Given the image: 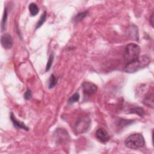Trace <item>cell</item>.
Segmentation results:
<instances>
[{"label": "cell", "mask_w": 154, "mask_h": 154, "mask_svg": "<svg viewBox=\"0 0 154 154\" xmlns=\"http://www.w3.org/2000/svg\"><path fill=\"white\" fill-rule=\"evenodd\" d=\"M46 12H45L42 15V16H40V19L39 20V21L37 23L36 27V29L40 28L42 25L44 24V23L46 21Z\"/></svg>", "instance_id": "12"}, {"label": "cell", "mask_w": 154, "mask_h": 154, "mask_svg": "<svg viewBox=\"0 0 154 154\" xmlns=\"http://www.w3.org/2000/svg\"><path fill=\"white\" fill-rule=\"evenodd\" d=\"M32 98V94L30 90L28 89L24 93V98L25 100H30Z\"/></svg>", "instance_id": "18"}, {"label": "cell", "mask_w": 154, "mask_h": 154, "mask_svg": "<svg viewBox=\"0 0 154 154\" xmlns=\"http://www.w3.org/2000/svg\"><path fill=\"white\" fill-rule=\"evenodd\" d=\"M7 16H8V13H7V8H5L4 12V15L3 16V19L1 22V29L2 31H3L5 29V26L6 24V22L7 20Z\"/></svg>", "instance_id": "14"}, {"label": "cell", "mask_w": 154, "mask_h": 154, "mask_svg": "<svg viewBox=\"0 0 154 154\" xmlns=\"http://www.w3.org/2000/svg\"><path fill=\"white\" fill-rule=\"evenodd\" d=\"M1 42L2 46L6 49H11L13 46V39L12 36L8 34H4L1 36Z\"/></svg>", "instance_id": "7"}, {"label": "cell", "mask_w": 154, "mask_h": 154, "mask_svg": "<svg viewBox=\"0 0 154 154\" xmlns=\"http://www.w3.org/2000/svg\"><path fill=\"white\" fill-rule=\"evenodd\" d=\"M53 60H54V55L53 54H50V55L49 57L48 61L47 62L46 66L45 72H48V71H49L50 70L51 67V66H52Z\"/></svg>", "instance_id": "16"}, {"label": "cell", "mask_w": 154, "mask_h": 154, "mask_svg": "<svg viewBox=\"0 0 154 154\" xmlns=\"http://www.w3.org/2000/svg\"><path fill=\"white\" fill-rule=\"evenodd\" d=\"M144 104L148 105V107H151V108L153 107V94L151 93V94L148 93V95L145 96L144 99Z\"/></svg>", "instance_id": "9"}, {"label": "cell", "mask_w": 154, "mask_h": 154, "mask_svg": "<svg viewBox=\"0 0 154 154\" xmlns=\"http://www.w3.org/2000/svg\"><path fill=\"white\" fill-rule=\"evenodd\" d=\"M90 120L86 117L79 119L75 125V131L76 134H81L86 132L90 125Z\"/></svg>", "instance_id": "4"}, {"label": "cell", "mask_w": 154, "mask_h": 154, "mask_svg": "<svg viewBox=\"0 0 154 154\" xmlns=\"http://www.w3.org/2000/svg\"><path fill=\"white\" fill-rule=\"evenodd\" d=\"M87 12H81V13H78L75 17V18H74L75 22H78L82 21L85 18V17L87 16Z\"/></svg>", "instance_id": "15"}, {"label": "cell", "mask_w": 154, "mask_h": 154, "mask_svg": "<svg viewBox=\"0 0 154 154\" xmlns=\"http://www.w3.org/2000/svg\"><path fill=\"white\" fill-rule=\"evenodd\" d=\"M82 89L84 95L85 96H91L95 94L97 91V86L92 83L84 82L82 84Z\"/></svg>", "instance_id": "5"}, {"label": "cell", "mask_w": 154, "mask_h": 154, "mask_svg": "<svg viewBox=\"0 0 154 154\" xmlns=\"http://www.w3.org/2000/svg\"><path fill=\"white\" fill-rule=\"evenodd\" d=\"M10 119L12 122L13 123V125L16 128H20V129H22L24 130L25 131H29V128L25 125V124L22 122L18 121V120L16 119V117H15L14 114L13 113H11L10 114Z\"/></svg>", "instance_id": "8"}, {"label": "cell", "mask_w": 154, "mask_h": 154, "mask_svg": "<svg viewBox=\"0 0 154 154\" xmlns=\"http://www.w3.org/2000/svg\"><path fill=\"white\" fill-rule=\"evenodd\" d=\"M151 62L150 58L147 55L139 56L134 60L128 63L124 71L127 73H135L148 66Z\"/></svg>", "instance_id": "1"}, {"label": "cell", "mask_w": 154, "mask_h": 154, "mask_svg": "<svg viewBox=\"0 0 154 154\" xmlns=\"http://www.w3.org/2000/svg\"><path fill=\"white\" fill-rule=\"evenodd\" d=\"M130 113H137L140 116H142L143 114V110L142 108H139V107H136L135 108H133L131 110Z\"/></svg>", "instance_id": "17"}, {"label": "cell", "mask_w": 154, "mask_h": 154, "mask_svg": "<svg viewBox=\"0 0 154 154\" xmlns=\"http://www.w3.org/2000/svg\"><path fill=\"white\" fill-rule=\"evenodd\" d=\"M28 8H29V11L30 12V14L33 16H36L38 14V13L39 12V8L37 7V4L35 3H31L29 5Z\"/></svg>", "instance_id": "10"}, {"label": "cell", "mask_w": 154, "mask_h": 154, "mask_svg": "<svg viewBox=\"0 0 154 154\" xmlns=\"http://www.w3.org/2000/svg\"><path fill=\"white\" fill-rule=\"evenodd\" d=\"M153 15L152 14L151 17V19H151V25H152V26H153Z\"/></svg>", "instance_id": "19"}, {"label": "cell", "mask_w": 154, "mask_h": 154, "mask_svg": "<svg viewBox=\"0 0 154 154\" xmlns=\"http://www.w3.org/2000/svg\"><path fill=\"white\" fill-rule=\"evenodd\" d=\"M57 84V79L54 75L52 74L50 76L49 81V89H53L55 87Z\"/></svg>", "instance_id": "13"}, {"label": "cell", "mask_w": 154, "mask_h": 154, "mask_svg": "<svg viewBox=\"0 0 154 154\" xmlns=\"http://www.w3.org/2000/svg\"><path fill=\"white\" fill-rule=\"evenodd\" d=\"M125 146L132 149H137L144 146L145 141L143 136L140 134H134L129 136L125 142Z\"/></svg>", "instance_id": "2"}, {"label": "cell", "mask_w": 154, "mask_h": 154, "mask_svg": "<svg viewBox=\"0 0 154 154\" xmlns=\"http://www.w3.org/2000/svg\"><path fill=\"white\" fill-rule=\"evenodd\" d=\"M96 137L101 143H106L110 139L109 134L104 128H99L96 131Z\"/></svg>", "instance_id": "6"}, {"label": "cell", "mask_w": 154, "mask_h": 154, "mask_svg": "<svg viewBox=\"0 0 154 154\" xmlns=\"http://www.w3.org/2000/svg\"><path fill=\"white\" fill-rule=\"evenodd\" d=\"M140 48L135 44H128L125 49L124 57L126 60L129 63L140 56Z\"/></svg>", "instance_id": "3"}, {"label": "cell", "mask_w": 154, "mask_h": 154, "mask_svg": "<svg viewBox=\"0 0 154 154\" xmlns=\"http://www.w3.org/2000/svg\"><path fill=\"white\" fill-rule=\"evenodd\" d=\"M80 100V95L78 93H75L74 95L69 98V99H68L67 102L69 104H72L75 103V102H78Z\"/></svg>", "instance_id": "11"}]
</instances>
